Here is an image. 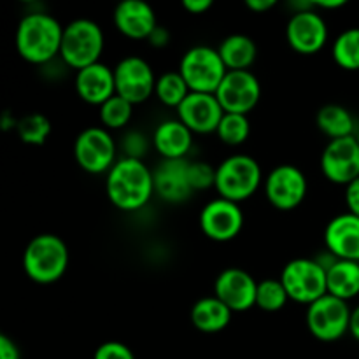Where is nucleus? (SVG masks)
<instances>
[{
  "label": "nucleus",
  "instance_id": "obj_1",
  "mask_svg": "<svg viewBox=\"0 0 359 359\" xmlns=\"http://www.w3.org/2000/svg\"><path fill=\"white\" fill-rule=\"evenodd\" d=\"M62 39V23L53 14L34 11L20 20L14 41L21 58L34 65H48L60 58Z\"/></svg>",
  "mask_w": 359,
  "mask_h": 359
},
{
  "label": "nucleus",
  "instance_id": "obj_2",
  "mask_svg": "<svg viewBox=\"0 0 359 359\" xmlns=\"http://www.w3.org/2000/svg\"><path fill=\"white\" fill-rule=\"evenodd\" d=\"M105 191L118 209L139 210L154 195V174L142 160L123 156L107 172Z\"/></svg>",
  "mask_w": 359,
  "mask_h": 359
},
{
  "label": "nucleus",
  "instance_id": "obj_3",
  "mask_svg": "<svg viewBox=\"0 0 359 359\" xmlns=\"http://www.w3.org/2000/svg\"><path fill=\"white\" fill-rule=\"evenodd\" d=\"M69 266V248L55 233L32 238L23 251V270L34 283L53 284L63 277Z\"/></svg>",
  "mask_w": 359,
  "mask_h": 359
},
{
  "label": "nucleus",
  "instance_id": "obj_4",
  "mask_svg": "<svg viewBox=\"0 0 359 359\" xmlns=\"http://www.w3.org/2000/svg\"><path fill=\"white\" fill-rule=\"evenodd\" d=\"M104 30L90 18H77L63 27L60 58L70 69L81 70L100 62L104 53Z\"/></svg>",
  "mask_w": 359,
  "mask_h": 359
},
{
  "label": "nucleus",
  "instance_id": "obj_5",
  "mask_svg": "<svg viewBox=\"0 0 359 359\" xmlns=\"http://www.w3.org/2000/svg\"><path fill=\"white\" fill-rule=\"evenodd\" d=\"M263 181L262 167L249 154H231L216 167V182L221 198L244 202L251 198Z\"/></svg>",
  "mask_w": 359,
  "mask_h": 359
},
{
  "label": "nucleus",
  "instance_id": "obj_6",
  "mask_svg": "<svg viewBox=\"0 0 359 359\" xmlns=\"http://www.w3.org/2000/svg\"><path fill=\"white\" fill-rule=\"evenodd\" d=\"M179 72L184 77L191 91L198 93H216L228 69L221 60L217 48L196 44L182 55Z\"/></svg>",
  "mask_w": 359,
  "mask_h": 359
},
{
  "label": "nucleus",
  "instance_id": "obj_7",
  "mask_svg": "<svg viewBox=\"0 0 359 359\" xmlns=\"http://www.w3.org/2000/svg\"><path fill=\"white\" fill-rule=\"evenodd\" d=\"M280 283L290 300L311 305L328 294L326 269L312 258H297L286 263L280 272Z\"/></svg>",
  "mask_w": 359,
  "mask_h": 359
},
{
  "label": "nucleus",
  "instance_id": "obj_8",
  "mask_svg": "<svg viewBox=\"0 0 359 359\" xmlns=\"http://www.w3.org/2000/svg\"><path fill=\"white\" fill-rule=\"evenodd\" d=\"M116 154H118V146L114 137L104 126L84 128L74 142L76 161L84 172L90 174H104L111 170L118 161Z\"/></svg>",
  "mask_w": 359,
  "mask_h": 359
},
{
  "label": "nucleus",
  "instance_id": "obj_9",
  "mask_svg": "<svg viewBox=\"0 0 359 359\" xmlns=\"http://www.w3.org/2000/svg\"><path fill=\"white\" fill-rule=\"evenodd\" d=\"M351 309L347 302L325 294L307 309V328L321 342H335L349 332Z\"/></svg>",
  "mask_w": 359,
  "mask_h": 359
},
{
  "label": "nucleus",
  "instance_id": "obj_10",
  "mask_svg": "<svg viewBox=\"0 0 359 359\" xmlns=\"http://www.w3.org/2000/svg\"><path fill=\"white\" fill-rule=\"evenodd\" d=\"M156 79L153 67L140 56H125L114 67L116 95L133 105L142 104L154 93Z\"/></svg>",
  "mask_w": 359,
  "mask_h": 359
},
{
  "label": "nucleus",
  "instance_id": "obj_11",
  "mask_svg": "<svg viewBox=\"0 0 359 359\" xmlns=\"http://www.w3.org/2000/svg\"><path fill=\"white\" fill-rule=\"evenodd\" d=\"M309 182L297 165H277L265 179V195L279 210L297 209L307 196Z\"/></svg>",
  "mask_w": 359,
  "mask_h": 359
},
{
  "label": "nucleus",
  "instance_id": "obj_12",
  "mask_svg": "<svg viewBox=\"0 0 359 359\" xmlns=\"http://www.w3.org/2000/svg\"><path fill=\"white\" fill-rule=\"evenodd\" d=\"M216 97L224 112L248 116L262 98V84L251 70H228Z\"/></svg>",
  "mask_w": 359,
  "mask_h": 359
},
{
  "label": "nucleus",
  "instance_id": "obj_13",
  "mask_svg": "<svg viewBox=\"0 0 359 359\" xmlns=\"http://www.w3.org/2000/svg\"><path fill=\"white\" fill-rule=\"evenodd\" d=\"M321 170L328 181L349 186L359 177V142L356 135L330 140L321 154Z\"/></svg>",
  "mask_w": 359,
  "mask_h": 359
},
{
  "label": "nucleus",
  "instance_id": "obj_14",
  "mask_svg": "<svg viewBox=\"0 0 359 359\" xmlns=\"http://www.w3.org/2000/svg\"><path fill=\"white\" fill-rule=\"evenodd\" d=\"M244 226V212L241 203L226 198L210 200L200 212V228L203 233L216 242H228L237 237Z\"/></svg>",
  "mask_w": 359,
  "mask_h": 359
},
{
  "label": "nucleus",
  "instance_id": "obj_15",
  "mask_svg": "<svg viewBox=\"0 0 359 359\" xmlns=\"http://www.w3.org/2000/svg\"><path fill=\"white\" fill-rule=\"evenodd\" d=\"M287 44L302 55H312L328 42V25L318 9L291 14L286 25Z\"/></svg>",
  "mask_w": 359,
  "mask_h": 359
},
{
  "label": "nucleus",
  "instance_id": "obj_16",
  "mask_svg": "<svg viewBox=\"0 0 359 359\" xmlns=\"http://www.w3.org/2000/svg\"><path fill=\"white\" fill-rule=\"evenodd\" d=\"M258 283L255 277L238 266L223 270L214 283V294L231 309V312H245L256 305Z\"/></svg>",
  "mask_w": 359,
  "mask_h": 359
},
{
  "label": "nucleus",
  "instance_id": "obj_17",
  "mask_svg": "<svg viewBox=\"0 0 359 359\" xmlns=\"http://www.w3.org/2000/svg\"><path fill=\"white\" fill-rule=\"evenodd\" d=\"M224 116L216 93L191 91L177 107V119H181L193 133H212Z\"/></svg>",
  "mask_w": 359,
  "mask_h": 359
},
{
  "label": "nucleus",
  "instance_id": "obj_18",
  "mask_svg": "<svg viewBox=\"0 0 359 359\" xmlns=\"http://www.w3.org/2000/svg\"><path fill=\"white\" fill-rule=\"evenodd\" d=\"M325 244L337 259L359 262V217L349 210L333 217L325 228Z\"/></svg>",
  "mask_w": 359,
  "mask_h": 359
},
{
  "label": "nucleus",
  "instance_id": "obj_19",
  "mask_svg": "<svg viewBox=\"0 0 359 359\" xmlns=\"http://www.w3.org/2000/svg\"><path fill=\"white\" fill-rule=\"evenodd\" d=\"M188 165L186 158L182 160H163L153 170L154 193L163 202L181 203L191 196L193 188L188 179Z\"/></svg>",
  "mask_w": 359,
  "mask_h": 359
},
{
  "label": "nucleus",
  "instance_id": "obj_20",
  "mask_svg": "<svg viewBox=\"0 0 359 359\" xmlns=\"http://www.w3.org/2000/svg\"><path fill=\"white\" fill-rule=\"evenodd\" d=\"M116 28L125 37L149 39L154 28L158 27L156 13L144 0H123L116 6L112 14Z\"/></svg>",
  "mask_w": 359,
  "mask_h": 359
},
{
  "label": "nucleus",
  "instance_id": "obj_21",
  "mask_svg": "<svg viewBox=\"0 0 359 359\" xmlns=\"http://www.w3.org/2000/svg\"><path fill=\"white\" fill-rule=\"evenodd\" d=\"M74 84H76L77 95L86 104L102 105L116 95L114 69L102 62L88 65L77 70Z\"/></svg>",
  "mask_w": 359,
  "mask_h": 359
},
{
  "label": "nucleus",
  "instance_id": "obj_22",
  "mask_svg": "<svg viewBox=\"0 0 359 359\" xmlns=\"http://www.w3.org/2000/svg\"><path fill=\"white\" fill-rule=\"evenodd\" d=\"M153 144L163 160H182L191 149L193 132L181 119H167L154 130Z\"/></svg>",
  "mask_w": 359,
  "mask_h": 359
},
{
  "label": "nucleus",
  "instance_id": "obj_23",
  "mask_svg": "<svg viewBox=\"0 0 359 359\" xmlns=\"http://www.w3.org/2000/svg\"><path fill=\"white\" fill-rule=\"evenodd\" d=\"M231 309L224 305L216 294L196 300L191 307V323L203 333H217L226 328L231 321Z\"/></svg>",
  "mask_w": 359,
  "mask_h": 359
},
{
  "label": "nucleus",
  "instance_id": "obj_24",
  "mask_svg": "<svg viewBox=\"0 0 359 359\" xmlns=\"http://www.w3.org/2000/svg\"><path fill=\"white\" fill-rule=\"evenodd\" d=\"M217 51L228 70H249L258 56L256 42L244 34H231L224 37L217 46Z\"/></svg>",
  "mask_w": 359,
  "mask_h": 359
},
{
  "label": "nucleus",
  "instance_id": "obj_25",
  "mask_svg": "<svg viewBox=\"0 0 359 359\" xmlns=\"http://www.w3.org/2000/svg\"><path fill=\"white\" fill-rule=\"evenodd\" d=\"M328 294L349 302L359 294V262L337 259L328 270Z\"/></svg>",
  "mask_w": 359,
  "mask_h": 359
},
{
  "label": "nucleus",
  "instance_id": "obj_26",
  "mask_svg": "<svg viewBox=\"0 0 359 359\" xmlns=\"http://www.w3.org/2000/svg\"><path fill=\"white\" fill-rule=\"evenodd\" d=\"M316 125L330 140L351 137L356 132V119L349 109L339 104L323 105L316 114Z\"/></svg>",
  "mask_w": 359,
  "mask_h": 359
},
{
  "label": "nucleus",
  "instance_id": "obj_27",
  "mask_svg": "<svg viewBox=\"0 0 359 359\" xmlns=\"http://www.w3.org/2000/svg\"><path fill=\"white\" fill-rule=\"evenodd\" d=\"M189 93H191V90H189L179 70H168V72L158 76L154 95L167 107L177 109Z\"/></svg>",
  "mask_w": 359,
  "mask_h": 359
},
{
  "label": "nucleus",
  "instance_id": "obj_28",
  "mask_svg": "<svg viewBox=\"0 0 359 359\" xmlns=\"http://www.w3.org/2000/svg\"><path fill=\"white\" fill-rule=\"evenodd\" d=\"M332 55L337 65L346 70H359V27L340 32L333 41Z\"/></svg>",
  "mask_w": 359,
  "mask_h": 359
},
{
  "label": "nucleus",
  "instance_id": "obj_29",
  "mask_svg": "<svg viewBox=\"0 0 359 359\" xmlns=\"http://www.w3.org/2000/svg\"><path fill=\"white\" fill-rule=\"evenodd\" d=\"M16 132L25 144L30 146H42L51 133V123L41 112H32L18 119Z\"/></svg>",
  "mask_w": 359,
  "mask_h": 359
},
{
  "label": "nucleus",
  "instance_id": "obj_30",
  "mask_svg": "<svg viewBox=\"0 0 359 359\" xmlns=\"http://www.w3.org/2000/svg\"><path fill=\"white\" fill-rule=\"evenodd\" d=\"M216 133L228 146H241L248 140L249 133H251V123L245 114L224 112Z\"/></svg>",
  "mask_w": 359,
  "mask_h": 359
},
{
  "label": "nucleus",
  "instance_id": "obj_31",
  "mask_svg": "<svg viewBox=\"0 0 359 359\" xmlns=\"http://www.w3.org/2000/svg\"><path fill=\"white\" fill-rule=\"evenodd\" d=\"M132 114L133 104H130L119 95H114L105 104L100 105V121L104 128L107 130H119L126 126L132 119Z\"/></svg>",
  "mask_w": 359,
  "mask_h": 359
},
{
  "label": "nucleus",
  "instance_id": "obj_32",
  "mask_svg": "<svg viewBox=\"0 0 359 359\" xmlns=\"http://www.w3.org/2000/svg\"><path fill=\"white\" fill-rule=\"evenodd\" d=\"M286 290H284L280 279H263L258 283L256 291V307L265 312H279L287 304Z\"/></svg>",
  "mask_w": 359,
  "mask_h": 359
},
{
  "label": "nucleus",
  "instance_id": "obj_33",
  "mask_svg": "<svg viewBox=\"0 0 359 359\" xmlns=\"http://www.w3.org/2000/svg\"><path fill=\"white\" fill-rule=\"evenodd\" d=\"M188 179L193 191H203L216 182V168L205 161H189Z\"/></svg>",
  "mask_w": 359,
  "mask_h": 359
},
{
  "label": "nucleus",
  "instance_id": "obj_34",
  "mask_svg": "<svg viewBox=\"0 0 359 359\" xmlns=\"http://www.w3.org/2000/svg\"><path fill=\"white\" fill-rule=\"evenodd\" d=\"M121 147L125 151V158L142 160L147 153V139L139 132H128L123 137Z\"/></svg>",
  "mask_w": 359,
  "mask_h": 359
},
{
  "label": "nucleus",
  "instance_id": "obj_35",
  "mask_svg": "<svg viewBox=\"0 0 359 359\" xmlns=\"http://www.w3.org/2000/svg\"><path fill=\"white\" fill-rule=\"evenodd\" d=\"M93 359H135V356L126 344L111 340L97 347Z\"/></svg>",
  "mask_w": 359,
  "mask_h": 359
},
{
  "label": "nucleus",
  "instance_id": "obj_36",
  "mask_svg": "<svg viewBox=\"0 0 359 359\" xmlns=\"http://www.w3.org/2000/svg\"><path fill=\"white\" fill-rule=\"evenodd\" d=\"M346 203L349 212L359 217V177L346 186Z\"/></svg>",
  "mask_w": 359,
  "mask_h": 359
},
{
  "label": "nucleus",
  "instance_id": "obj_37",
  "mask_svg": "<svg viewBox=\"0 0 359 359\" xmlns=\"http://www.w3.org/2000/svg\"><path fill=\"white\" fill-rule=\"evenodd\" d=\"M0 359H21L16 342L7 335H0Z\"/></svg>",
  "mask_w": 359,
  "mask_h": 359
},
{
  "label": "nucleus",
  "instance_id": "obj_38",
  "mask_svg": "<svg viewBox=\"0 0 359 359\" xmlns=\"http://www.w3.org/2000/svg\"><path fill=\"white\" fill-rule=\"evenodd\" d=\"M182 7L193 14H202L212 7V0H182Z\"/></svg>",
  "mask_w": 359,
  "mask_h": 359
},
{
  "label": "nucleus",
  "instance_id": "obj_39",
  "mask_svg": "<svg viewBox=\"0 0 359 359\" xmlns=\"http://www.w3.org/2000/svg\"><path fill=\"white\" fill-rule=\"evenodd\" d=\"M168 41H170V34L167 32V28L160 27V25H158V27L154 28L153 34L149 35V42L154 48H163V46L168 44Z\"/></svg>",
  "mask_w": 359,
  "mask_h": 359
},
{
  "label": "nucleus",
  "instance_id": "obj_40",
  "mask_svg": "<svg viewBox=\"0 0 359 359\" xmlns=\"http://www.w3.org/2000/svg\"><path fill=\"white\" fill-rule=\"evenodd\" d=\"M245 6L255 13H263V11H270L272 7L277 6L276 0H248Z\"/></svg>",
  "mask_w": 359,
  "mask_h": 359
},
{
  "label": "nucleus",
  "instance_id": "obj_41",
  "mask_svg": "<svg viewBox=\"0 0 359 359\" xmlns=\"http://www.w3.org/2000/svg\"><path fill=\"white\" fill-rule=\"evenodd\" d=\"M316 9H340L347 6V0H314Z\"/></svg>",
  "mask_w": 359,
  "mask_h": 359
},
{
  "label": "nucleus",
  "instance_id": "obj_42",
  "mask_svg": "<svg viewBox=\"0 0 359 359\" xmlns=\"http://www.w3.org/2000/svg\"><path fill=\"white\" fill-rule=\"evenodd\" d=\"M349 333L359 342V305H358V307H354L353 312H351Z\"/></svg>",
  "mask_w": 359,
  "mask_h": 359
},
{
  "label": "nucleus",
  "instance_id": "obj_43",
  "mask_svg": "<svg viewBox=\"0 0 359 359\" xmlns=\"http://www.w3.org/2000/svg\"><path fill=\"white\" fill-rule=\"evenodd\" d=\"M356 139H358V142H359V130H358V133H356Z\"/></svg>",
  "mask_w": 359,
  "mask_h": 359
}]
</instances>
